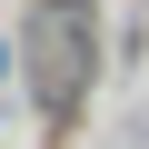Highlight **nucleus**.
<instances>
[{
    "instance_id": "1",
    "label": "nucleus",
    "mask_w": 149,
    "mask_h": 149,
    "mask_svg": "<svg viewBox=\"0 0 149 149\" xmlns=\"http://www.w3.org/2000/svg\"><path fill=\"white\" fill-rule=\"evenodd\" d=\"M30 50H40V109L70 119V109H80V70H90V10H80V0H40Z\"/></svg>"
}]
</instances>
